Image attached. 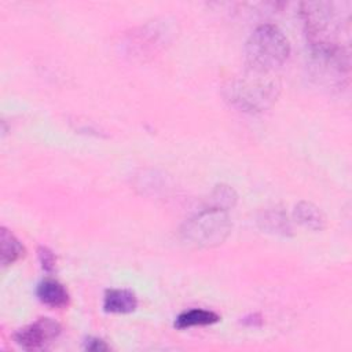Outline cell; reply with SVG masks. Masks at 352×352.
Segmentation results:
<instances>
[{
    "label": "cell",
    "mask_w": 352,
    "mask_h": 352,
    "mask_svg": "<svg viewBox=\"0 0 352 352\" xmlns=\"http://www.w3.org/2000/svg\"><path fill=\"white\" fill-rule=\"evenodd\" d=\"M220 320V316L208 309H201V308H194L182 312L176 320H175V327L176 329H188V327H195V326H208L217 323Z\"/></svg>",
    "instance_id": "cell-9"
},
{
    "label": "cell",
    "mask_w": 352,
    "mask_h": 352,
    "mask_svg": "<svg viewBox=\"0 0 352 352\" xmlns=\"http://www.w3.org/2000/svg\"><path fill=\"white\" fill-rule=\"evenodd\" d=\"M25 256V248L18 241V238L8 231L6 227H1L0 231V261L3 267L16 263Z\"/></svg>",
    "instance_id": "cell-7"
},
{
    "label": "cell",
    "mask_w": 352,
    "mask_h": 352,
    "mask_svg": "<svg viewBox=\"0 0 352 352\" xmlns=\"http://www.w3.org/2000/svg\"><path fill=\"white\" fill-rule=\"evenodd\" d=\"M38 260H40V264L44 271H47V272L54 271L55 264H56V257L48 248H45V246L38 248Z\"/></svg>",
    "instance_id": "cell-12"
},
{
    "label": "cell",
    "mask_w": 352,
    "mask_h": 352,
    "mask_svg": "<svg viewBox=\"0 0 352 352\" xmlns=\"http://www.w3.org/2000/svg\"><path fill=\"white\" fill-rule=\"evenodd\" d=\"M294 217L301 226L312 231H320L324 228V224H326V219L322 210L314 204L307 201H301L296 205Z\"/></svg>",
    "instance_id": "cell-8"
},
{
    "label": "cell",
    "mask_w": 352,
    "mask_h": 352,
    "mask_svg": "<svg viewBox=\"0 0 352 352\" xmlns=\"http://www.w3.org/2000/svg\"><path fill=\"white\" fill-rule=\"evenodd\" d=\"M258 223L261 228L267 232L279 235H289L292 232V226L285 212L278 209H270L263 212V214L258 217Z\"/></svg>",
    "instance_id": "cell-10"
},
{
    "label": "cell",
    "mask_w": 352,
    "mask_h": 352,
    "mask_svg": "<svg viewBox=\"0 0 352 352\" xmlns=\"http://www.w3.org/2000/svg\"><path fill=\"white\" fill-rule=\"evenodd\" d=\"M36 294L38 300L51 308H63L69 304V293L62 283L54 279H45L38 283Z\"/></svg>",
    "instance_id": "cell-6"
},
{
    "label": "cell",
    "mask_w": 352,
    "mask_h": 352,
    "mask_svg": "<svg viewBox=\"0 0 352 352\" xmlns=\"http://www.w3.org/2000/svg\"><path fill=\"white\" fill-rule=\"evenodd\" d=\"M212 197H213V201H214L213 206H217V208H221V209H226V210L228 208H232L236 202L235 191L230 186H226V184L217 186L214 188Z\"/></svg>",
    "instance_id": "cell-11"
},
{
    "label": "cell",
    "mask_w": 352,
    "mask_h": 352,
    "mask_svg": "<svg viewBox=\"0 0 352 352\" xmlns=\"http://www.w3.org/2000/svg\"><path fill=\"white\" fill-rule=\"evenodd\" d=\"M84 348L87 351H95V352H99V351H107L109 349V345L102 340V338H98V337H88L84 342Z\"/></svg>",
    "instance_id": "cell-13"
},
{
    "label": "cell",
    "mask_w": 352,
    "mask_h": 352,
    "mask_svg": "<svg viewBox=\"0 0 352 352\" xmlns=\"http://www.w3.org/2000/svg\"><path fill=\"white\" fill-rule=\"evenodd\" d=\"M290 55V43L285 33L275 25L257 26L245 45V56L249 70L271 73L280 67Z\"/></svg>",
    "instance_id": "cell-1"
},
{
    "label": "cell",
    "mask_w": 352,
    "mask_h": 352,
    "mask_svg": "<svg viewBox=\"0 0 352 352\" xmlns=\"http://www.w3.org/2000/svg\"><path fill=\"white\" fill-rule=\"evenodd\" d=\"M279 84L268 73L249 70L227 88L228 100L243 111L257 113L268 109L278 96Z\"/></svg>",
    "instance_id": "cell-2"
},
{
    "label": "cell",
    "mask_w": 352,
    "mask_h": 352,
    "mask_svg": "<svg viewBox=\"0 0 352 352\" xmlns=\"http://www.w3.org/2000/svg\"><path fill=\"white\" fill-rule=\"evenodd\" d=\"M261 322H263V319H261V316L258 314L249 315V316H246L243 319V323L248 324V326H258V324H261Z\"/></svg>",
    "instance_id": "cell-14"
},
{
    "label": "cell",
    "mask_w": 352,
    "mask_h": 352,
    "mask_svg": "<svg viewBox=\"0 0 352 352\" xmlns=\"http://www.w3.org/2000/svg\"><path fill=\"white\" fill-rule=\"evenodd\" d=\"M60 324L51 318H38L14 334L15 342L28 351L41 349L60 334Z\"/></svg>",
    "instance_id": "cell-4"
},
{
    "label": "cell",
    "mask_w": 352,
    "mask_h": 352,
    "mask_svg": "<svg viewBox=\"0 0 352 352\" xmlns=\"http://www.w3.org/2000/svg\"><path fill=\"white\" fill-rule=\"evenodd\" d=\"M138 308V297L128 289H110L104 293L103 309L109 314H131Z\"/></svg>",
    "instance_id": "cell-5"
},
{
    "label": "cell",
    "mask_w": 352,
    "mask_h": 352,
    "mask_svg": "<svg viewBox=\"0 0 352 352\" xmlns=\"http://www.w3.org/2000/svg\"><path fill=\"white\" fill-rule=\"evenodd\" d=\"M231 227L227 210L210 206L186 220L180 228V236L190 246L212 248L224 242Z\"/></svg>",
    "instance_id": "cell-3"
}]
</instances>
